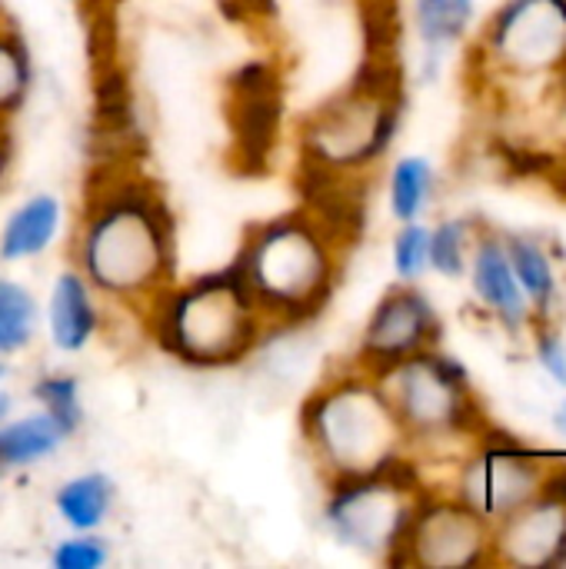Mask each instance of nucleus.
Wrapping results in <instances>:
<instances>
[{
  "mask_svg": "<svg viewBox=\"0 0 566 569\" xmlns=\"http://www.w3.org/2000/svg\"><path fill=\"white\" fill-rule=\"evenodd\" d=\"M470 220H444L430 230V267L444 277H464L470 250Z\"/></svg>",
  "mask_w": 566,
  "mask_h": 569,
  "instance_id": "25",
  "label": "nucleus"
},
{
  "mask_svg": "<svg viewBox=\"0 0 566 569\" xmlns=\"http://www.w3.org/2000/svg\"><path fill=\"white\" fill-rule=\"evenodd\" d=\"M300 433L330 480L377 470L407 440L380 380L357 367L320 383L304 400Z\"/></svg>",
  "mask_w": 566,
  "mask_h": 569,
  "instance_id": "4",
  "label": "nucleus"
},
{
  "mask_svg": "<svg viewBox=\"0 0 566 569\" xmlns=\"http://www.w3.org/2000/svg\"><path fill=\"white\" fill-rule=\"evenodd\" d=\"M40 327L37 297L13 277H0V357L27 350Z\"/></svg>",
  "mask_w": 566,
  "mask_h": 569,
  "instance_id": "22",
  "label": "nucleus"
},
{
  "mask_svg": "<svg viewBox=\"0 0 566 569\" xmlns=\"http://www.w3.org/2000/svg\"><path fill=\"white\" fill-rule=\"evenodd\" d=\"M294 187L300 193V210H307L344 253L364 237L370 207V183L364 170H340L300 157Z\"/></svg>",
  "mask_w": 566,
  "mask_h": 569,
  "instance_id": "12",
  "label": "nucleus"
},
{
  "mask_svg": "<svg viewBox=\"0 0 566 569\" xmlns=\"http://www.w3.org/2000/svg\"><path fill=\"white\" fill-rule=\"evenodd\" d=\"M430 267V230L420 220L400 223L394 237V270L400 283H417Z\"/></svg>",
  "mask_w": 566,
  "mask_h": 569,
  "instance_id": "26",
  "label": "nucleus"
},
{
  "mask_svg": "<svg viewBox=\"0 0 566 569\" xmlns=\"http://www.w3.org/2000/svg\"><path fill=\"white\" fill-rule=\"evenodd\" d=\"M63 223V207L53 193H33L20 207L10 210L0 230V260L20 263L43 257Z\"/></svg>",
  "mask_w": 566,
  "mask_h": 569,
  "instance_id": "16",
  "label": "nucleus"
},
{
  "mask_svg": "<svg viewBox=\"0 0 566 569\" xmlns=\"http://www.w3.org/2000/svg\"><path fill=\"white\" fill-rule=\"evenodd\" d=\"M554 427H557V430H560V433L566 437V400L560 403V410L554 413Z\"/></svg>",
  "mask_w": 566,
  "mask_h": 569,
  "instance_id": "32",
  "label": "nucleus"
},
{
  "mask_svg": "<svg viewBox=\"0 0 566 569\" xmlns=\"http://www.w3.org/2000/svg\"><path fill=\"white\" fill-rule=\"evenodd\" d=\"M107 560H110V547L97 533L67 537L50 553V563L57 569H100Z\"/></svg>",
  "mask_w": 566,
  "mask_h": 569,
  "instance_id": "27",
  "label": "nucleus"
},
{
  "mask_svg": "<svg viewBox=\"0 0 566 569\" xmlns=\"http://www.w3.org/2000/svg\"><path fill=\"white\" fill-rule=\"evenodd\" d=\"M377 380L394 407L397 423L414 440L477 433V427L484 423L467 367L440 353L437 347L407 357Z\"/></svg>",
  "mask_w": 566,
  "mask_h": 569,
  "instance_id": "7",
  "label": "nucleus"
},
{
  "mask_svg": "<svg viewBox=\"0 0 566 569\" xmlns=\"http://www.w3.org/2000/svg\"><path fill=\"white\" fill-rule=\"evenodd\" d=\"M470 280L480 297V303L507 327L520 330L530 320V307L524 300V290L514 277L507 243L500 233L484 230L480 240L474 243V260H470Z\"/></svg>",
  "mask_w": 566,
  "mask_h": 569,
  "instance_id": "15",
  "label": "nucleus"
},
{
  "mask_svg": "<svg viewBox=\"0 0 566 569\" xmlns=\"http://www.w3.org/2000/svg\"><path fill=\"white\" fill-rule=\"evenodd\" d=\"M470 13L460 0H417L414 7V20H417V33L427 47V77H434L437 60L444 57V50L464 37Z\"/></svg>",
  "mask_w": 566,
  "mask_h": 569,
  "instance_id": "21",
  "label": "nucleus"
},
{
  "mask_svg": "<svg viewBox=\"0 0 566 569\" xmlns=\"http://www.w3.org/2000/svg\"><path fill=\"white\" fill-rule=\"evenodd\" d=\"M30 397L40 403V410H47L70 437L83 427V400H80V377L67 373V370H53L37 377V383L30 387Z\"/></svg>",
  "mask_w": 566,
  "mask_h": 569,
  "instance_id": "24",
  "label": "nucleus"
},
{
  "mask_svg": "<svg viewBox=\"0 0 566 569\" xmlns=\"http://www.w3.org/2000/svg\"><path fill=\"white\" fill-rule=\"evenodd\" d=\"M10 413H13V393L10 390H0V423L10 420Z\"/></svg>",
  "mask_w": 566,
  "mask_h": 569,
  "instance_id": "31",
  "label": "nucleus"
},
{
  "mask_svg": "<svg viewBox=\"0 0 566 569\" xmlns=\"http://www.w3.org/2000/svg\"><path fill=\"white\" fill-rule=\"evenodd\" d=\"M507 243V257H510V267H514V277L520 283V290L530 297L534 303V317L540 323H547L550 317V307L557 300V273H554V263L550 257L544 253L540 243H534L530 237H520V233H510L504 237Z\"/></svg>",
  "mask_w": 566,
  "mask_h": 569,
  "instance_id": "19",
  "label": "nucleus"
},
{
  "mask_svg": "<svg viewBox=\"0 0 566 569\" xmlns=\"http://www.w3.org/2000/svg\"><path fill=\"white\" fill-rule=\"evenodd\" d=\"M160 353L193 370H224L267 343L270 327L234 263L163 287L140 313Z\"/></svg>",
  "mask_w": 566,
  "mask_h": 569,
  "instance_id": "3",
  "label": "nucleus"
},
{
  "mask_svg": "<svg viewBox=\"0 0 566 569\" xmlns=\"http://www.w3.org/2000/svg\"><path fill=\"white\" fill-rule=\"evenodd\" d=\"M73 267L120 307H143L177 280V220L157 180L127 163H93Z\"/></svg>",
  "mask_w": 566,
  "mask_h": 569,
  "instance_id": "1",
  "label": "nucleus"
},
{
  "mask_svg": "<svg viewBox=\"0 0 566 569\" xmlns=\"http://www.w3.org/2000/svg\"><path fill=\"white\" fill-rule=\"evenodd\" d=\"M500 560L524 567H566V507L534 497L497 523Z\"/></svg>",
  "mask_w": 566,
  "mask_h": 569,
  "instance_id": "13",
  "label": "nucleus"
},
{
  "mask_svg": "<svg viewBox=\"0 0 566 569\" xmlns=\"http://www.w3.org/2000/svg\"><path fill=\"white\" fill-rule=\"evenodd\" d=\"M407 93L390 97L347 83L300 120V157L340 170H370L404 127Z\"/></svg>",
  "mask_w": 566,
  "mask_h": 569,
  "instance_id": "6",
  "label": "nucleus"
},
{
  "mask_svg": "<svg viewBox=\"0 0 566 569\" xmlns=\"http://www.w3.org/2000/svg\"><path fill=\"white\" fill-rule=\"evenodd\" d=\"M227 167L237 177H267L287 117L284 70L270 57L237 63L224 77Z\"/></svg>",
  "mask_w": 566,
  "mask_h": 569,
  "instance_id": "8",
  "label": "nucleus"
},
{
  "mask_svg": "<svg viewBox=\"0 0 566 569\" xmlns=\"http://www.w3.org/2000/svg\"><path fill=\"white\" fill-rule=\"evenodd\" d=\"M47 333L50 343L60 353H80L93 343L100 333V307H97V290L87 283V277L70 267L63 270L47 297Z\"/></svg>",
  "mask_w": 566,
  "mask_h": 569,
  "instance_id": "14",
  "label": "nucleus"
},
{
  "mask_svg": "<svg viewBox=\"0 0 566 569\" xmlns=\"http://www.w3.org/2000/svg\"><path fill=\"white\" fill-rule=\"evenodd\" d=\"M220 13L247 30L270 27L280 20V3L277 0H220Z\"/></svg>",
  "mask_w": 566,
  "mask_h": 569,
  "instance_id": "28",
  "label": "nucleus"
},
{
  "mask_svg": "<svg viewBox=\"0 0 566 569\" xmlns=\"http://www.w3.org/2000/svg\"><path fill=\"white\" fill-rule=\"evenodd\" d=\"M434 193V167L424 157H404L390 170V213L400 223L420 220Z\"/></svg>",
  "mask_w": 566,
  "mask_h": 569,
  "instance_id": "23",
  "label": "nucleus"
},
{
  "mask_svg": "<svg viewBox=\"0 0 566 569\" xmlns=\"http://www.w3.org/2000/svg\"><path fill=\"white\" fill-rule=\"evenodd\" d=\"M537 360L560 387H566V343L550 323L537 327Z\"/></svg>",
  "mask_w": 566,
  "mask_h": 569,
  "instance_id": "29",
  "label": "nucleus"
},
{
  "mask_svg": "<svg viewBox=\"0 0 566 569\" xmlns=\"http://www.w3.org/2000/svg\"><path fill=\"white\" fill-rule=\"evenodd\" d=\"M544 463L530 453L524 440L507 430H487L484 453L464 467L460 503H467L487 523H500L517 507L537 497Z\"/></svg>",
  "mask_w": 566,
  "mask_h": 569,
  "instance_id": "9",
  "label": "nucleus"
},
{
  "mask_svg": "<svg viewBox=\"0 0 566 569\" xmlns=\"http://www.w3.org/2000/svg\"><path fill=\"white\" fill-rule=\"evenodd\" d=\"M7 377H10V367H7V360H3V357H0V383H3V380H7Z\"/></svg>",
  "mask_w": 566,
  "mask_h": 569,
  "instance_id": "33",
  "label": "nucleus"
},
{
  "mask_svg": "<svg viewBox=\"0 0 566 569\" xmlns=\"http://www.w3.org/2000/svg\"><path fill=\"white\" fill-rule=\"evenodd\" d=\"M420 493L424 487L417 463L394 453L370 473L330 480L324 523L337 543L394 567Z\"/></svg>",
  "mask_w": 566,
  "mask_h": 569,
  "instance_id": "5",
  "label": "nucleus"
},
{
  "mask_svg": "<svg viewBox=\"0 0 566 569\" xmlns=\"http://www.w3.org/2000/svg\"><path fill=\"white\" fill-rule=\"evenodd\" d=\"M440 317L427 293H420L414 283H400L384 293V300L374 307L360 343H357V360L354 367L380 377L390 367L404 363L407 357L430 350L440 343Z\"/></svg>",
  "mask_w": 566,
  "mask_h": 569,
  "instance_id": "11",
  "label": "nucleus"
},
{
  "mask_svg": "<svg viewBox=\"0 0 566 569\" xmlns=\"http://www.w3.org/2000/svg\"><path fill=\"white\" fill-rule=\"evenodd\" d=\"M33 60L23 33L0 10V123H7L30 97Z\"/></svg>",
  "mask_w": 566,
  "mask_h": 569,
  "instance_id": "20",
  "label": "nucleus"
},
{
  "mask_svg": "<svg viewBox=\"0 0 566 569\" xmlns=\"http://www.w3.org/2000/svg\"><path fill=\"white\" fill-rule=\"evenodd\" d=\"M487 520L460 500L420 493L394 567H474L487 560Z\"/></svg>",
  "mask_w": 566,
  "mask_h": 569,
  "instance_id": "10",
  "label": "nucleus"
},
{
  "mask_svg": "<svg viewBox=\"0 0 566 569\" xmlns=\"http://www.w3.org/2000/svg\"><path fill=\"white\" fill-rule=\"evenodd\" d=\"M10 167H13V140L7 133V123H0V190L10 177Z\"/></svg>",
  "mask_w": 566,
  "mask_h": 569,
  "instance_id": "30",
  "label": "nucleus"
},
{
  "mask_svg": "<svg viewBox=\"0 0 566 569\" xmlns=\"http://www.w3.org/2000/svg\"><path fill=\"white\" fill-rule=\"evenodd\" d=\"M70 440V433L47 413H27L17 420H3L0 423V480L13 470L33 467L47 457H53L63 443Z\"/></svg>",
  "mask_w": 566,
  "mask_h": 569,
  "instance_id": "17",
  "label": "nucleus"
},
{
  "mask_svg": "<svg viewBox=\"0 0 566 569\" xmlns=\"http://www.w3.org/2000/svg\"><path fill=\"white\" fill-rule=\"evenodd\" d=\"M230 263L244 277L274 333L300 330L330 307L340 283L344 250L307 210L297 207L250 223Z\"/></svg>",
  "mask_w": 566,
  "mask_h": 569,
  "instance_id": "2",
  "label": "nucleus"
},
{
  "mask_svg": "<svg viewBox=\"0 0 566 569\" xmlns=\"http://www.w3.org/2000/svg\"><path fill=\"white\" fill-rule=\"evenodd\" d=\"M53 507L73 533H97L113 510V480L107 473H77L60 483Z\"/></svg>",
  "mask_w": 566,
  "mask_h": 569,
  "instance_id": "18",
  "label": "nucleus"
}]
</instances>
